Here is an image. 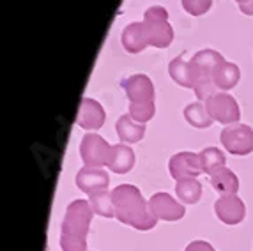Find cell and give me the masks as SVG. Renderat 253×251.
I'll use <instances>...</instances> for the list:
<instances>
[{
  "instance_id": "8992f818",
  "label": "cell",
  "mask_w": 253,
  "mask_h": 251,
  "mask_svg": "<svg viewBox=\"0 0 253 251\" xmlns=\"http://www.w3.org/2000/svg\"><path fill=\"white\" fill-rule=\"evenodd\" d=\"M219 140L225 151L234 156H246L253 152V129L246 124L225 126Z\"/></svg>"
},
{
  "instance_id": "cb8c5ba5",
  "label": "cell",
  "mask_w": 253,
  "mask_h": 251,
  "mask_svg": "<svg viewBox=\"0 0 253 251\" xmlns=\"http://www.w3.org/2000/svg\"><path fill=\"white\" fill-rule=\"evenodd\" d=\"M156 113V106H154V101L151 103H129V115L131 119H135L140 124H145L149 122Z\"/></svg>"
},
{
  "instance_id": "d6986e66",
  "label": "cell",
  "mask_w": 253,
  "mask_h": 251,
  "mask_svg": "<svg viewBox=\"0 0 253 251\" xmlns=\"http://www.w3.org/2000/svg\"><path fill=\"white\" fill-rule=\"evenodd\" d=\"M169 73H170V78H172L177 85L186 87V88H193L191 64H190V60H186V51L179 55V57H175V59L170 62Z\"/></svg>"
},
{
  "instance_id": "9a60e30c",
  "label": "cell",
  "mask_w": 253,
  "mask_h": 251,
  "mask_svg": "<svg viewBox=\"0 0 253 251\" xmlns=\"http://www.w3.org/2000/svg\"><path fill=\"white\" fill-rule=\"evenodd\" d=\"M121 42H123L124 50L127 53H140L149 46L147 39H145L144 23H129L121 34Z\"/></svg>"
},
{
  "instance_id": "484cf974",
  "label": "cell",
  "mask_w": 253,
  "mask_h": 251,
  "mask_svg": "<svg viewBox=\"0 0 253 251\" xmlns=\"http://www.w3.org/2000/svg\"><path fill=\"white\" fill-rule=\"evenodd\" d=\"M184 251H214V248L209 243H206V241H193V243L186 246Z\"/></svg>"
},
{
  "instance_id": "44dd1931",
  "label": "cell",
  "mask_w": 253,
  "mask_h": 251,
  "mask_svg": "<svg viewBox=\"0 0 253 251\" xmlns=\"http://www.w3.org/2000/svg\"><path fill=\"white\" fill-rule=\"evenodd\" d=\"M175 195L182 204H197L202 197V184L197 179H181L175 182Z\"/></svg>"
},
{
  "instance_id": "2e32d148",
  "label": "cell",
  "mask_w": 253,
  "mask_h": 251,
  "mask_svg": "<svg viewBox=\"0 0 253 251\" xmlns=\"http://www.w3.org/2000/svg\"><path fill=\"white\" fill-rule=\"evenodd\" d=\"M241 80V71L239 66L234 62H228V60H223L221 64H218L212 73V82H214L216 88L219 90H230L234 88Z\"/></svg>"
},
{
  "instance_id": "4316f807",
  "label": "cell",
  "mask_w": 253,
  "mask_h": 251,
  "mask_svg": "<svg viewBox=\"0 0 253 251\" xmlns=\"http://www.w3.org/2000/svg\"><path fill=\"white\" fill-rule=\"evenodd\" d=\"M236 2L239 5L241 13L246 16H253V0H236Z\"/></svg>"
},
{
  "instance_id": "ba28073f",
  "label": "cell",
  "mask_w": 253,
  "mask_h": 251,
  "mask_svg": "<svg viewBox=\"0 0 253 251\" xmlns=\"http://www.w3.org/2000/svg\"><path fill=\"white\" fill-rule=\"evenodd\" d=\"M149 209L156 219L163 221H179L184 218L186 209L181 202H177L169 193H156L149 200Z\"/></svg>"
},
{
  "instance_id": "ffe728a7",
  "label": "cell",
  "mask_w": 253,
  "mask_h": 251,
  "mask_svg": "<svg viewBox=\"0 0 253 251\" xmlns=\"http://www.w3.org/2000/svg\"><path fill=\"white\" fill-rule=\"evenodd\" d=\"M184 119L188 124H191L193 127H199V129H206V127L212 126V121H214L202 101H197V103H191V105L186 106Z\"/></svg>"
},
{
  "instance_id": "3957f363",
  "label": "cell",
  "mask_w": 253,
  "mask_h": 251,
  "mask_svg": "<svg viewBox=\"0 0 253 251\" xmlns=\"http://www.w3.org/2000/svg\"><path fill=\"white\" fill-rule=\"evenodd\" d=\"M225 57L216 50H200L191 57V76H193V92L199 101H207L216 94V85L212 82V73L216 66L221 64Z\"/></svg>"
},
{
  "instance_id": "4fadbf2b",
  "label": "cell",
  "mask_w": 253,
  "mask_h": 251,
  "mask_svg": "<svg viewBox=\"0 0 253 251\" xmlns=\"http://www.w3.org/2000/svg\"><path fill=\"white\" fill-rule=\"evenodd\" d=\"M110 184V175L103 168L84 167L80 172L76 173V186L87 195L92 193L106 191Z\"/></svg>"
},
{
  "instance_id": "30bf717a",
  "label": "cell",
  "mask_w": 253,
  "mask_h": 251,
  "mask_svg": "<svg viewBox=\"0 0 253 251\" xmlns=\"http://www.w3.org/2000/svg\"><path fill=\"white\" fill-rule=\"evenodd\" d=\"M129 103H151L154 101V85L147 75H131L121 82Z\"/></svg>"
},
{
  "instance_id": "e0dca14e",
  "label": "cell",
  "mask_w": 253,
  "mask_h": 251,
  "mask_svg": "<svg viewBox=\"0 0 253 251\" xmlns=\"http://www.w3.org/2000/svg\"><path fill=\"white\" fill-rule=\"evenodd\" d=\"M115 131L123 143H138L145 134V124H140L131 115H123L115 122Z\"/></svg>"
},
{
  "instance_id": "ac0fdd59",
  "label": "cell",
  "mask_w": 253,
  "mask_h": 251,
  "mask_svg": "<svg viewBox=\"0 0 253 251\" xmlns=\"http://www.w3.org/2000/svg\"><path fill=\"white\" fill-rule=\"evenodd\" d=\"M211 186L221 197H225V195H237V191H239V179H237V175L230 168L223 167L221 170H218V172L211 175Z\"/></svg>"
},
{
  "instance_id": "52a82bcc",
  "label": "cell",
  "mask_w": 253,
  "mask_h": 251,
  "mask_svg": "<svg viewBox=\"0 0 253 251\" xmlns=\"http://www.w3.org/2000/svg\"><path fill=\"white\" fill-rule=\"evenodd\" d=\"M206 106L211 117L219 124H237L241 119V110L234 96L227 92H216L212 97L206 101Z\"/></svg>"
},
{
  "instance_id": "5b68a950",
  "label": "cell",
  "mask_w": 253,
  "mask_h": 251,
  "mask_svg": "<svg viewBox=\"0 0 253 251\" xmlns=\"http://www.w3.org/2000/svg\"><path fill=\"white\" fill-rule=\"evenodd\" d=\"M110 154H112V145L103 136L96 133L84 134L80 142V158L85 167L101 168L105 165L108 167Z\"/></svg>"
},
{
  "instance_id": "5bb4252c",
  "label": "cell",
  "mask_w": 253,
  "mask_h": 251,
  "mask_svg": "<svg viewBox=\"0 0 253 251\" xmlns=\"http://www.w3.org/2000/svg\"><path fill=\"white\" fill-rule=\"evenodd\" d=\"M135 167V152L127 143H117L112 145L108 168L115 173H127Z\"/></svg>"
},
{
  "instance_id": "8fae6325",
  "label": "cell",
  "mask_w": 253,
  "mask_h": 251,
  "mask_svg": "<svg viewBox=\"0 0 253 251\" xmlns=\"http://www.w3.org/2000/svg\"><path fill=\"white\" fill-rule=\"evenodd\" d=\"M106 113L103 110L101 103L92 97H84L80 103V110L76 113V122L80 126L82 129L87 131H97L101 129L103 124H105Z\"/></svg>"
},
{
  "instance_id": "6da1fadb",
  "label": "cell",
  "mask_w": 253,
  "mask_h": 251,
  "mask_svg": "<svg viewBox=\"0 0 253 251\" xmlns=\"http://www.w3.org/2000/svg\"><path fill=\"white\" fill-rule=\"evenodd\" d=\"M114 198L115 218L127 226H133L140 232L152 230L158 219L149 209V202L142 197V193L133 184H121L112 191Z\"/></svg>"
},
{
  "instance_id": "277c9868",
  "label": "cell",
  "mask_w": 253,
  "mask_h": 251,
  "mask_svg": "<svg viewBox=\"0 0 253 251\" xmlns=\"http://www.w3.org/2000/svg\"><path fill=\"white\" fill-rule=\"evenodd\" d=\"M144 32L149 46L169 48L173 41V29L169 23V11L163 5H151L144 13Z\"/></svg>"
},
{
  "instance_id": "7a4b0ae2",
  "label": "cell",
  "mask_w": 253,
  "mask_h": 251,
  "mask_svg": "<svg viewBox=\"0 0 253 251\" xmlns=\"http://www.w3.org/2000/svg\"><path fill=\"white\" fill-rule=\"evenodd\" d=\"M92 207L89 200H73L66 209L60 228L62 251H87V235L92 223Z\"/></svg>"
},
{
  "instance_id": "9c48e42d",
  "label": "cell",
  "mask_w": 253,
  "mask_h": 251,
  "mask_svg": "<svg viewBox=\"0 0 253 251\" xmlns=\"http://www.w3.org/2000/svg\"><path fill=\"white\" fill-rule=\"evenodd\" d=\"M170 175L175 180L181 179H197L200 173H204L202 163H200V154L193 152H177L173 154L169 161Z\"/></svg>"
},
{
  "instance_id": "d4e9b609",
  "label": "cell",
  "mask_w": 253,
  "mask_h": 251,
  "mask_svg": "<svg viewBox=\"0 0 253 251\" xmlns=\"http://www.w3.org/2000/svg\"><path fill=\"white\" fill-rule=\"evenodd\" d=\"M182 7L191 16H202L212 5V0H181Z\"/></svg>"
},
{
  "instance_id": "7c38bea8",
  "label": "cell",
  "mask_w": 253,
  "mask_h": 251,
  "mask_svg": "<svg viewBox=\"0 0 253 251\" xmlns=\"http://www.w3.org/2000/svg\"><path fill=\"white\" fill-rule=\"evenodd\" d=\"M214 212L225 225H239L246 216V207L237 195H225L214 202Z\"/></svg>"
},
{
  "instance_id": "603a6c76",
  "label": "cell",
  "mask_w": 253,
  "mask_h": 251,
  "mask_svg": "<svg viewBox=\"0 0 253 251\" xmlns=\"http://www.w3.org/2000/svg\"><path fill=\"white\" fill-rule=\"evenodd\" d=\"M89 202L94 214H97V216H103V218H114L115 216L114 198H112V193H108V189L89 195Z\"/></svg>"
},
{
  "instance_id": "7402d4cb",
  "label": "cell",
  "mask_w": 253,
  "mask_h": 251,
  "mask_svg": "<svg viewBox=\"0 0 253 251\" xmlns=\"http://www.w3.org/2000/svg\"><path fill=\"white\" fill-rule=\"evenodd\" d=\"M200 163H202V170L207 175H212L218 170L225 167L227 163V158L218 147H206L202 152H200Z\"/></svg>"
}]
</instances>
